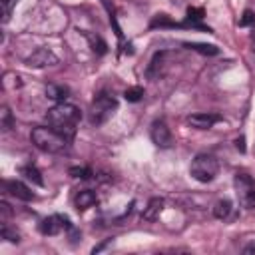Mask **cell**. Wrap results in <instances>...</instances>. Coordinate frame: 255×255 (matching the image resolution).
<instances>
[{
	"mask_svg": "<svg viewBox=\"0 0 255 255\" xmlns=\"http://www.w3.org/2000/svg\"><path fill=\"white\" fill-rule=\"evenodd\" d=\"M46 120L48 124L58 129L64 137H68L70 141L74 139L76 135V126L78 122L82 120V112L80 108H76L74 104H68V102H58L56 106H52L46 114Z\"/></svg>",
	"mask_w": 255,
	"mask_h": 255,
	"instance_id": "obj_1",
	"label": "cell"
},
{
	"mask_svg": "<svg viewBox=\"0 0 255 255\" xmlns=\"http://www.w3.org/2000/svg\"><path fill=\"white\" fill-rule=\"evenodd\" d=\"M30 139H32V143H34L38 149L48 151V153H62V151H66V147H68V143H70V139L64 137V135H62L58 129H54L52 126H50V128H44V126L34 128L32 133H30Z\"/></svg>",
	"mask_w": 255,
	"mask_h": 255,
	"instance_id": "obj_2",
	"label": "cell"
},
{
	"mask_svg": "<svg viewBox=\"0 0 255 255\" xmlns=\"http://www.w3.org/2000/svg\"><path fill=\"white\" fill-rule=\"evenodd\" d=\"M189 173L193 179H197L199 183H209L215 179V175L219 173V161L215 155L211 153H197L191 159L189 165Z\"/></svg>",
	"mask_w": 255,
	"mask_h": 255,
	"instance_id": "obj_3",
	"label": "cell"
},
{
	"mask_svg": "<svg viewBox=\"0 0 255 255\" xmlns=\"http://www.w3.org/2000/svg\"><path fill=\"white\" fill-rule=\"evenodd\" d=\"M118 108V102L114 96L110 94H98L96 100L90 106V124L92 126H102L104 122H108L114 112Z\"/></svg>",
	"mask_w": 255,
	"mask_h": 255,
	"instance_id": "obj_4",
	"label": "cell"
},
{
	"mask_svg": "<svg viewBox=\"0 0 255 255\" xmlns=\"http://www.w3.org/2000/svg\"><path fill=\"white\" fill-rule=\"evenodd\" d=\"M233 185H235V193H237L241 207L255 209V181H253V177L247 173H237L233 179Z\"/></svg>",
	"mask_w": 255,
	"mask_h": 255,
	"instance_id": "obj_5",
	"label": "cell"
},
{
	"mask_svg": "<svg viewBox=\"0 0 255 255\" xmlns=\"http://www.w3.org/2000/svg\"><path fill=\"white\" fill-rule=\"evenodd\" d=\"M149 137H151V141H153L157 147H161V149L171 147L173 141H175L171 129L167 128V124H165L163 120H155V122L151 124V128H149Z\"/></svg>",
	"mask_w": 255,
	"mask_h": 255,
	"instance_id": "obj_6",
	"label": "cell"
},
{
	"mask_svg": "<svg viewBox=\"0 0 255 255\" xmlns=\"http://www.w3.org/2000/svg\"><path fill=\"white\" fill-rule=\"evenodd\" d=\"M54 64H58V56L50 48H38L26 58V66H30V68H46V66H54Z\"/></svg>",
	"mask_w": 255,
	"mask_h": 255,
	"instance_id": "obj_7",
	"label": "cell"
},
{
	"mask_svg": "<svg viewBox=\"0 0 255 255\" xmlns=\"http://www.w3.org/2000/svg\"><path fill=\"white\" fill-rule=\"evenodd\" d=\"M70 227L72 225H70L68 217H64V215H52L40 223V231L44 235H58L62 229H70Z\"/></svg>",
	"mask_w": 255,
	"mask_h": 255,
	"instance_id": "obj_8",
	"label": "cell"
},
{
	"mask_svg": "<svg viewBox=\"0 0 255 255\" xmlns=\"http://www.w3.org/2000/svg\"><path fill=\"white\" fill-rule=\"evenodd\" d=\"M221 120L219 114H191L187 118V124L195 129H209Z\"/></svg>",
	"mask_w": 255,
	"mask_h": 255,
	"instance_id": "obj_9",
	"label": "cell"
},
{
	"mask_svg": "<svg viewBox=\"0 0 255 255\" xmlns=\"http://www.w3.org/2000/svg\"><path fill=\"white\" fill-rule=\"evenodd\" d=\"M4 187H6V191H8L10 195H14V197H18V199H22V201H30V199H34V193H32L22 181H18V179L4 181Z\"/></svg>",
	"mask_w": 255,
	"mask_h": 255,
	"instance_id": "obj_10",
	"label": "cell"
},
{
	"mask_svg": "<svg viewBox=\"0 0 255 255\" xmlns=\"http://www.w3.org/2000/svg\"><path fill=\"white\" fill-rule=\"evenodd\" d=\"M161 211H163V199L151 197L141 211V221H155L161 215Z\"/></svg>",
	"mask_w": 255,
	"mask_h": 255,
	"instance_id": "obj_11",
	"label": "cell"
},
{
	"mask_svg": "<svg viewBox=\"0 0 255 255\" xmlns=\"http://www.w3.org/2000/svg\"><path fill=\"white\" fill-rule=\"evenodd\" d=\"M74 203H76V209H78V211H86V209H90L92 205L98 203V195H96V191H92V189H82V191L76 195Z\"/></svg>",
	"mask_w": 255,
	"mask_h": 255,
	"instance_id": "obj_12",
	"label": "cell"
},
{
	"mask_svg": "<svg viewBox=\"0 0 255 255\" xmlns=\"http://www.w3.org/2000/svg\"><path fill=\"white\" fill-rule=\"evenodd\" d=\"M68 94H70V90L64 88V86L50 84V86L46 88V98H50V100H54V102H66Z\"/></svg>",
	"mask_w": 255,
	"mask_h": 255,
	"instance_id": "obj_13",
	"label": "cell"
},
{
	"mask_svg": "<svg viewBox=\"0 0 255 255\" xmlns=\"http://www.w3.org/2000/svg\"><path fill=\"white\" fill-rule=\"evenodd\" d=\"M20 173H22L28 181H34L36 185H44V179H42V175H40V171H38L36 167H32V165H24V167H20Z\"/></svg>",
	"mask_w": 255,
	"mask_h": 255,
	"instance_id": "obj_14",
	"label": "cell"
},
{
	"mask_svg": "<svg viewBox=\"0 0 255 255\" xmlns=\"http://www.w3.org/2000/svg\"><path fill=\"white\" fill-rule=\"evenodd\" d=\"M229 213H231V201H229V199H219V201L213 205V215H215L217 219H225Z\"/></svg>",
	"mask_w": 255,
	"mask_h": 255,
	"instance_id": "obj_15",
	"label": "cell"
},
{
	"mask_svg": "<svg viewBox=\"0 0 255 255\" xmlns=\"http://www.w3.org/2000/svg\"><path fill=\"white\" fill-rule=\"evenodd\" d=\"M0 128H2V131H10L14 128V118H12V112L8 110V106H2V112H0Z\"/></svg>",
	"mask_w": 255,
	"mask_h": 255,
	"instance_id": "obj_16",
	"label": "cell"
},
{
	"mask_svg": "<svg viewBox=\"0 0 255 255\" xmlns=\"http://www.w3.org/2000/svg\"><path fill=\"white\" fill-rule=\"evenodd\" d=\"M86 38H88V42H90V46H92V50L96 54H106L108 52V46H106V42L100 36H94V34H88L86 32Z\"/></svg>",
	"mask_w": 255,
	"mask_h": 255,
	"instance_id": "obj_17",
	"label": "cell"
},
{
	"mask_svg": "<svg viewBox=\"0 0 255 255\" xmlns=\"http://www.w3.org/2000/svg\"><path fill=\"white\" fill-rule=\"evenodd\" d=\"M68 173L72 175V177H76V179H90L92 175H94V171L90 169V167H70L68 169Z\"/></svg>",
	"mask_w": 255,
	"mask_h": 255,
	"instance_id": "obj_18",
	"label": "cell"
},
{
	"mask_svg": "<svg viewBox=\"0 0 255 255\" xmlns=\"http://www.w3.org/2000/svg\"><path fill=\"white\" fill-rule=\"evenodd\" d=\"M0 4H2V22L6 24L10 20V16H12L14 6L18 4V0H0Z\"/></svg>",
	"mask_w": 255,
	"mask_h": 255,
	"instance_id": "obj_19",
	"label": "cell"
},
{
	"mask_svg": "<svg viewBox=\"0 0 255 255\" xmlns=\"http://www.w3.org/2000/svg\"><path fill=\"white\" fill-rule=\"evenodd\" d=\"M124 98H126L128 102H139V100L143 98V88H139V86L128 88V90H126V94H124Z\"/></svg>",
	"mask_w": 255,
	"mask_h": 255,
	"instance_id": "obj_20",
	"label": "cell"
},
{
	"mask_svg": "<svg viewBox=\"0 0 255 255\" xmlns=\"http://www.w3.org/2000/svg\"><path fill=\"white\" fill-rule=\"evenodd\" d=\"M187 48H193V50H197L201 54H211V56L219 52L215 46H207V44H187Z\"/></svg>",
	"mask_w": 255,
	"mask_h": 255,
	"instance_id": "obj_21",
	"label": "cell"
},
{
	"mask_svg": "<svg viewBox=\"0 0 255 255\" xmlns=\"http://www.w3.org/2000/svg\"><path fill=\"white\" fill-rule=\"evenodd\" d=\"M2 237H4V239H8L10 243H18V241H20V235H18L16 231H10L6 225L2 227Z\"/></svg>",
	"mask_w": 255,
	"mask_h": 255,
	"instance_id": "obj_22",
	"label": "cell"
},
{
	"mask_svg": "<svg viewBox=\"0 0 255 255\" xmlns=\"http://www.w3.org/2000/svg\"><path fill=\"white\" fill-rule=\"evenodd\" d=\"M255 26V14L251 12V10H245V14H243V18L239 20V26Z\"/></svg>",
	"mask_w": 255,
	"mask_h": 255,
	"instance_id": "obj_23",
	"label": "cell"
},
{
	"mask_svg": "<svg viewBox=\"0 0 255 255\" xmlns=\"http://www.w3.org/2000/svg\"><path fill=\"white\" fill-rule=\"evenodd\" d=\"M203 18V10L201 8H187V20L195 22V20H201Z\"/></svg>",
	"mask_w": 255,
	"mask_h": 255,
	"instance_id": "obj_24",
	"label": "cell"
},
{
	"mask_svg": "<svg viewBox=\"0 0 255 255\" xmlns=\"http://www.w3.org/2000/svg\"><path fill=\"white\" fill-rule=\"evenodd\" d=\"M243 253H245V255H255V241H251L249 245H245V247H243Z\"/></svg>",
	"mask_w": 255,
	"mask_h": 255,
	"instance_id": "obj_25",
	"label": "cell"
}]
</instances>
